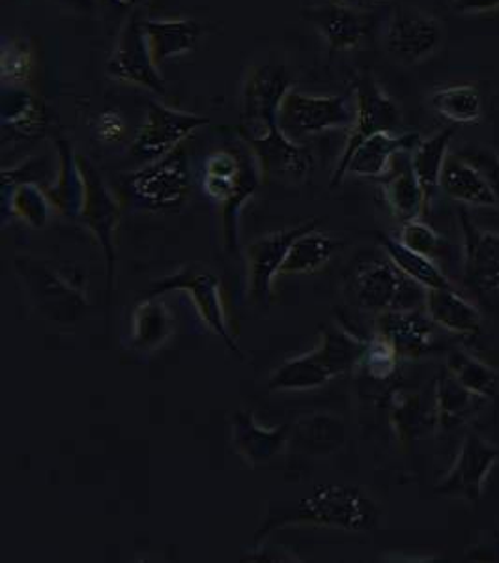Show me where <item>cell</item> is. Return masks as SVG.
Listing matches in <instances>:
<instances>
[{
    "label": "cell",
    "instance_id": "6da1fadb",
    "mask_svg": "<svg viewBox=\"0 0 499 563\" xmlns=\"http://www.w3.org/2000/svg\"><path fill=\"white\" fill-rule=\"evenodd\" d=\"M365 343L339 330H322L319 349L282 363L269 388L275 391H311L354 369L362 362Z\"/></svg>",
    "mask_w": 499,
    "mask_h": 563
},
{
    "label": "cell",
    "instance_id": "7a4b0ae2",
    "mask_svg": "<svg viewBox=\"0 0 499 563\" xmlns=\"http://www.w3.org/2000/svg\"><path fill=\"white\" fill-rule=\"evenodd\" d=\"M292 88V77L279 64H260L250 69L242 87L240 132L250 151L287 137L279 125L282 98Z\"/></svg>",
    "mask_w": 499,
    "mask_h": 563
},
{
    "label": "cell",
    "instance_id": "3957f363",
    "mask_svg": "<svg viewBox=\"0 0 499 563\" xmlns=\"http://www.w3.org/2000/svg\"><path fill=\"white\" fill-rule=\"evenodd\" d=\"M282 522L320 526L344 532H370L380 522V507L359 487L319 485L301 498ZM275 526V528H277Z\"/></svg>",
    "mask_w": 499,
    "mask_h": 563
},
{
    "label": "cell",
    "instance_id": "277c9868",
    "mask_svg": "<svg viewBox=\"0 0 499 563\" xmlns=\"http://www.w3.org/2000/svg\"><path fill=\"white\" fill-rule=\"evenodd\" d=\"M356 120V98L348 96H309L290 88L279 111L281 132L292 141L346 128Z\"/></svg>",
    "mask_w": 499,
    "mask_h": 563
},
{
    "label": "cell",
    "instance_id": "5b68a950",
    "mask_svg": "<svg viewBox=\"0 0 499 563\" xmlns=\"http://www.w3.org/2000/svg\"><path fill=\"white\" fill-rule=\"evenodd\" d=\"M352 292L359 306L373 311L424 309L426 288L406 277L391 261H373L359 268Z\"/></svg>",
    "mask_w": 499,
    "mask_h": 563
},
{
    "label": "cell",
    "instance_id": "8992f818",
    "mask_svg": "<svg viewBox=\"0 0 499 563\" xmlns=\"http://www.w3.org/2000/svg\"><path fill=\"white\" fill-rule=\"evenodd\" d=\"M354 98H356V120L350 125L348 141L344 146L343 156L339 159L337 169L333 173L331 188H335L343 181L350 157L354 156V152L368 137L380 132H397L402 124V114L397 101L389 98L386 90L373 77H362L357 81Z\"/></svg>",
    "mask_w": 499,
    "mask_h": 563
},
{
    "label": "cell",
    "instance_id": "52a82bcc",
    "mask_svg": "<svg viewBox=\"0 0 499 563\" xmlns=\"http://www.w3.org/2000/svg\"><path fill=\"white\" fill-rule=\"evenodd\" d=\"M130 189L154 210L181 207L191 191V170L181 146L130 176Z\"/></svg>",
    "mask_w": 499,
    "mask_h": 563
},
{
    "label": "cell",
    "instance_id": "ba28073f",
    "mask_svg": "<svg viewBox=\"0 0 499 563\" xmlns=\"http://www.w3.org/2000/svg\"><path fill=\"white\" fill-rule=\"evenodd\" d=\"M107 74L117 81L146 88L156 95L167 92V82L159 74V66L144 36L143 20L132 15L125 21L107 63Z\"/></svg>",
    "mask_w": 499,
    "mask_h": 563
},
{
    "label": "cell",
    "instance_id": "9c48e42d",
    "mask_svg": "<svg viewBox=\"0 0 499 563\" xmlns=\"http://www.w3.org/2000/svg\"><path fill=\"white\" fill-rule=\"evenodd\" d=\"M499 461V450L479 434H468L462 442L455 463L436 485V493L475 504L483 498L485 485Z\"/></svg>",
    "mask_w": 499,
    "mask_h": 563
},
{
    "label": "cell",
    "instance_id": "30bf717a",
    "mask_svg": "<svg viewBox=\"0 0 499 563\" xmlns=\"http://www.w3.org/2000/svg\"><path fill=\"white\" fill-rule=\"evenodd\" d=\"M443 42L440 21L418 8L400 7L387 23L386 49L397 63L413 66L432 57Z\"/></svg>",
    "mask_w": 499,
    "mask_h": 563
},
{
    "label": "cell",
    "instance_id": "8fae6325",
    "mask_svg": "<svg viewBox=\"0 0 499 563\" xmlns=\"http://www.w3.org/2000/svg\"><path fill=\"white\" fill-rule=\"evenodd\" d=\"M207 124V117L152 103L137 137L133 141L132 154L144 162H154L176 151L181 141H186L191 133Z\"/></svg>",
    "mask_w": 499,
    "mask_h": 563
},
{
    "label": "cell",
    "instance_id": "7c38bea8",
    "mask_svg": "<svg viewBox=\"0 0 499 563\" xmlns=\"http://www.w3.org/2000/svg\"><path fill=\"white\" fill-rule=\"evenodd\" d=\"M464 279L487 306L499 303V232L479 231L462 213Z\"/></svg>",
    "mask_w": 499,
    "mask_h": 563
},
{
    "label": "cell",
    "instance_id": "4fadbf2b",
    "mask_svg": "<svg viewBox=\"0 0 499 563\" xmlns=\"http://www.w3.org/2000/svg\"><path fill=\"white\" fill-rule=\"evenodd\" d=\"M314 223L288 229V231L274 232L264 239L256 240L245 251L247 257V282H250V296L253 301L268 300L274 277L279 276L282 263L288 251L301 234L314 229Z\"/></svg>",
    "mask_w": 499,
    "mask_h": 563
},
{
    "label": "cell",
    "instance_id": "5bb4252c",
    "mask_svg": "<svg viewBox=\"0 0 499 563\" xmlns=\"http://www.w3.org/2000/svg\"><path fill=\"white\" fill-rule=\"evenodd\" d=\"M79 163L85 178V201L79 218L103 244L109 257V268H113L114 240L120 221L119 202L111 194V189L107 188L106 181L101 180L92 163L82 156H79Z\"/></svg>",
    "mask_w": 499,
    "mask_h": 563
},
{
    "label": "cell",
    "instance_id": "9a60e30c",
    "mask_svg": "<svg viewBox=\"0 0 499 563\" xmlns=\"http://www.w3.org/2000/svg\"><path fill=\"white\" fill-rule=\"evenodd\" d=\"M434 322L423 309L384 311L376 319V335L399 352V356L418 357L429 351L434 341Z\"/></svg>",
    "mask_w": 499,
    "mask_h": 563
},
{
    "label": "cell",
    "instance_id": "2e32d148",
    "mask_svg": "<svg viewBox=\"0 0 499 563\" xmlns=\"http://www.w3.org/2000/svg\"><path fill=\"white\" fill-rule=\"evenodd\" d=\"M181 288L186 290L193 303L197 306L200 317L204 319L213 332L225 341L226 346L231 351L237 352L236 343L229 333V325L225 320V309H223V300H221V288H219V279L213 274L207 272H191L186 269L181 276L169 277L165 282L159 283L157 290H176Z\"/></svg>",
    "mask_w": 499,
    "mask_h": 563
},
{
    "label": "cell",
    "instance_id": "e0dca14e",
    "mask_svg": "<svg viewBox=\"0 0 499 563\" xmlns=\"http://www.w3.org/2000/svg\"><path fill=\"white\" fill-rule=\"evenodd\" d=\"M306 18L333 51L356 49L367 34L365 18L343 0L307 8Z\"/></svg>",
    "mask_w": 499,
    "mask_h": 563
},
{
    "label": "cell",
    "instance_id": "ac0fdd59",
    "mask_svg": "<svg viewBox=\"0 0 499 563\" xmlns=\"http://www.w3.org/2000/svg\"><path fill=\"white\" fill-rule=\"evenodd\" d=\"M424 311L434 324L455 335L474 338L480 333L483 317L479 309L453 287L426 290Z\"/></svg>",
    "mask_w": 499,
    "mask_h": 563
},
{
    "label": "cell",
    "instance_id": "d6986e66",
    "mask_svg": "<svg viewBox=\"0 0 499 563\" xmlns=\"http://www.w3.org/2000/svg\"><path fill=\"white\" fill-rule=\"evenodd\" d=\"M415 135H397L395 132H380L368 137L350 157L346 175L359 178H378L391 169L395 156L402 151H413L418 146Z\"/></svg>",
    "mask_w": 499,
    "mask_h": 563
},
{
    "label": "cell",
    "instance_id": "ffe728a7",
    "mask_svg": "<svg viewBox=\"0 0 499 563\" xmlns=\"http://www.w3.org/2000/svg\"><path fill=\"white\" fill-rule=\"evenodd\" d=\"M143 31L157 66L193 51L202 34L197 21L178 18L143 21Z\"/></svg>",
    "mask_w": 499,
    "mask_h": 563
},
{
    "label": "cell",
    "instance_id": "44dd1931",
    "mask_svg": "<svg viewBox=\"0 0 499 563\" xmlns=\"http://www.w3.org/2000/svg\"><path fill=\"white\" fill-rule=\"evenodd\" d=\"M440 188L450 195L453 201L466 207L499 208L498 199L487 180L472 163L462 159L458 154H450L443 165Z\"/></svg>",
    "mask_w": 499,
    "mask_h": 563
},
{
    "label": "cell",
    "instance_id": "7402d4cb",
    "mask_svg": "<svg viewBox=\"0 0 499 563\" xmlns=\"http://www.w3.org/2000/svg\"><path fill=\"white\" fill-rule=\"evenodd\" d=\"M60 169L55 186L51 188L49 199L55 207L64 213L79 216L82 201H85V178H82L81 163L68 141H57Z\"/></svg>",
    "mask_w": 499,
    "mask_h": 563
},
{
    "label": "cell",
    "instance_id": "603a6c76",
    "mask_svg": "<svg viewBox=\"0 0 499 563\" xmlns=\"http://www.w3.org/2000/svg\"><path fill=\"white\" fill-rule=\"evenodd\" d=\"M453 139V128H445L432 137L419 141L418 146L412 151L413 173L423 186L426 201H431L432 194L440 188V178H442L443 165L450 156V143Z\"/></svg>",
    "mask_w": 499,
    "mask_h": 563
},
{
    "label": "cell",
    "instance_id": "cb8c5ba5",
    "mask_svg": "<svg viewBox=\"0 0 499 563\" xmlns=\"http://www.w3.org/2000/svg\"><path fill=\"white\" fill-rule=\"evenodd\" d=\"M485 397L472 394L445 371L436 384V421L445 429L461 426L479 410Z\"/></svg>",
    "mask_w": 499,
    "mask_h": 563
},
{
    "label": "cell",
    "instance_id": "d4e9b609",
    "mask_svg": "<svg viewBox=\"0 0 499 563\" xmlns=\"http://www.w3.org/2000/svg\"><path fill=\"white\" fill-rule=\"evenodd\" d=\"M381 245L386 250L387 258L397 266V268L410 277L412 282L421 287L431 290V288H450L451 282L445 277L440 266L431 257L415 253V251L406 247L400 240L386 239L381 236Z\"/></svg>",
    "mask_w": 499,
    "mask_h": 563
},
{
    "label": "cell",
    "instance_id": "484cf974",
    "mask_svg": "<svg viewBox=\"0 0 499 563\" xmlns=\"http://www.w3.org/2000/svg\"><path fill=\"white\" fill-rule=\"evenodd\" d=\"M333 250H335V242L330 236H325L324 232L317 231L314 227L293 242L279 276H300V274L319 272L330 261Z\"/></svg>",
    "mask_w": 499,
    "mask_h": 563
},
{
    "label": "cell",
    "instance_id": "4316f807",
    "mask_svg": "<svg viewBox=\"0 0 499 563\" xmlns=\"http://www.w3.org/2000/svg\"><path fill=\"white\" fill-rule=\"evenodd\" d=\"M245 163H247V159L242 162L234 152H213L212 156L207 159L204 176H202V186H204L208 197H212L213 201L225 205L232 195L236 194V189L242 184Z\"/></svg>",
    "mask_w": 499,
    "mask_h": 563
},
{
    "label": "cell",
    "instance_id": "83f0119b",
    "mask_svg": "<svg viewBox=\"0 0 499 563\" xmlns=\"http://www.w3.org/2000/svg\"><path fill=\"white\" fill-rule=\"evenodd\" d=\"M387 205L391 208L395 218L402 223L419 220L426 207V195L423 186L413 173L412 165L400 170L384 186Z\"/></svg>",
    "mask_w": 499,
    "mask_h": 563
},
{
    "label": "cell",
    "instance_id": "f1b7e54d",
    "mask_svg": "<svg viewBox=\"0 0 499 563\" xmlns=\"http://www.w3.org/2000/svg\"><path fill=\"white\" fill-rule=\"evenodd\" d=\"M0 117L7 125H12L18 132L38 133L47 124V111L42 101L21 88H7L0 101Z\"/></svg>",
    "mask_w": 499,
    "mask_h": 563
},
{
    "label": "cell",
    "instance_id": "f546056e",
    "mask_svg": "<svg viewBox=\"0 0 499 563\" xmlns=\"http://www.w3.org/2000/svg\"><path fill=\"white\" fill-rule=\"evenodd\" d=\"M431 107L440 117L455 124H477L483 117L479 90L472 85L442 88L431 96Z\"/></svg>",
    "mask_w": 499,
    "mask_h": 563
},
{
    "label": "cell",
    "instance_id": "4dcf8cb0",
    "mask_svg": "<svg viewBox=\"0 0 499 563\" xmlns=\"http://www.w3.org/2000/svg\"><path fill=\"white\" fill-rule=\"evenodd\" d=\"M447 371L456 383L479 397H492L498 389V373L466 351H455L447 360Z\"/></svg>",
    "mask_w": 499,
    "mask_h": 563
},
{
    "label": "cell",
    "instance_id": "1f68e13d",
    "mask_svg": "<svg viewBox=\"0 0 499 563\" xmlns=\"http://www.w3.org/2000/svg\"><path fill=\"white\" fill-rule=\"evenodd\" d=\"M170 314L162 301H144L133 314V341L151 349L169 338Z\"/></svg>",
    "mask_w": 499,
    "mask_h": 563
},
{
    "label": "cell",
    "instance_id": "d6a6232c",
    "mask_svg": "<svg viewBox=\"0 0 499 563\" xmlns=\"http://www.w3.org/2000/svg\"><path fill=\"white\" fill-rule=\"evenodd\" d=\"M236 427H234V439L242 455L253 461L258 459H268L275 455L282 444V434L285 429L277 431H264L251 420H244V416H237Z\"/></svg>",
    "mask_w": 499,
    "mask_h": 563
},
{
    "label": "cell",
    "instance_id": "836d02e7",
    "mask_svg": "<svg viewBox=\"0 0 499 563\" xmlns=\"http://www.w3.org/2000/svg\"><path fill=\"white\" fill-rule=\"evenodd\" d=\"M49 195L44 194L36 184L21 181L10 195V205L18 218L31 225H44L51 212Z\"/></svg>",
    "mask_w": 499,
    "mask_h": 563
},
{
    "label": "cell",
    "instance_id": "e575fe53",
    "mask_svg": "<svg viewBox=\"0 0 499 563\" xmlns=\"http://www.w3.org/2000/svg\"><path fill=\"white\" fill-rule=\"evenodd\" d=\"M34 51L31 45L23 40H7L2 45V58H0V68H2V79L10 85H23L31 79L34 74Z\"/></svg>",
    "mask_w": 499,
    "mask_h": 563
},
{
    "label": "cell",
    "instance_id": "d590c367",
    "mask_svg": "<svg viewBox=\"0 0 499 563\" xmlns=\"http://www.w3.org/2000/svg\"><path fill=\"white\" fill-rule=\"evenodd\" d=\"M399 357V352L395 351L386 339L376 335L375 341L365 344V351H363L362 362L359 363H362L363 369L367 371L368 376L384 380V378L393 375Z\"/></svg>",
    "mask_w": 499,
    "mask_h": 563
},
{
    "label": "cell",
    "instance_id": "8d00e7d4",
    "mask_svg": "<svg viewBox=\"0 0 499 563\" xmlns=\"http://www.w3.org/2000/svg\"><path fill=\"white\" fill-rule=\"evenodd\" d=\"M400 242L406 247L426 255V257L434 258L442 253L443 240L431 225H426L423 221L415 220L404 223V229L400 232Z\"/></svg>",
    "mask_w": 499,
    "mask_h": 563
},
{
    "label": "cell",
    "instance_id": "74e56055",
    "mask_svg": "<svg viewBox=\"0 0 499 563\" xmlns=\"http://www.w3.org/2000/svg\"><path fill=\"white\" fill-rule=\"evenodd\" d=\"M462 159L472 163L475 169L479 170L483 178L487 180L488 186L492 189L499 205V154L487 148V146H479V144H469L464 146L462 151L456 152Z\"/></svg>",
    "mask_w": 499,
    "mask_h": 563
},
{
    "label": "cell",
    "instance_id": "f35d334b",
    "mask_svg": "<svg viewBox=\"0 0 499 563\" xmlns=\"http://www.w3.org/2000/svg\"><path fill=\"white\" fill-rule=\"evenodd\" d=\"M96 133L106 143H119L127 135V124L122 114L117 111H106L96 122Z\"/></svg>",
    "mask_w": 499,
    "mask_h": 563
},
{
    "label": "cell",
    "instance_id": "ab89813d",
    "mask_svg": "<svg viewBox=\"0 0 499 563\" xmlns=\"http://www.w3.org/2000/svg\"><path fill=\"white\" fill-rule=\"evenodd\" d=\"M453 7L456 12L480 15V13L498 10L499 0H453Z\"/></svg>",
    "mask_w": 499,
    "mask_h": 563
},
{
    "label": "cell",
    "instance_id": "60d3db41",
    "mask_svg": "<svg viewBox=\"0 0 499 563\" xmlns=\"http://www.w3.org/2000/svg\"><path fill=\"white\" fill-rule=\"evenodd\" d=\"M120 4H127V7H133V4H138V2H144V0H119Z\"/></svg>",
    "mask_w": 499,
    "mask_h": 563
},
{
    "label": "cell",
    "instance_id": "b9f144b4",
    "mask_svg": "<svg viewBox=\"0 0 499 563\" xmlns=\"http://www.w3.org/2000/svg\"><path fill=\"white\" fill-rule=\"evenodd\" d=\"M343 2H348V4H354V2H357V0H343Z\"/></svg>",
    "mask_w": 499,
    "mask_h": 563
}]
</instances>
